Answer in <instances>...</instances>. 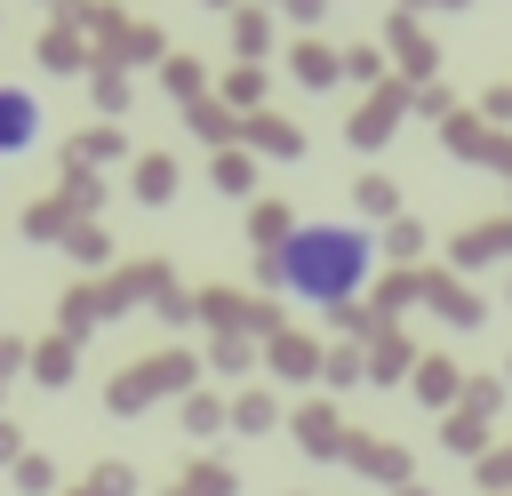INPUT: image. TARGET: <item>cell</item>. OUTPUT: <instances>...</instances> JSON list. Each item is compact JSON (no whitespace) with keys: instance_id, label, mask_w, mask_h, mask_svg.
<instances>
[{"instance_id":"7a4b0ae2","label":"cell","mask_w":512,"mask_h":496,"mask_svg":"<svg viewBox=\"0 0 512 496\" xmlns=\"http://www.w3.org/2000/svg\"><path fill=\"white\" fill-rule=\"evenodd\" d=\"M40 96L32 88H16V80H0V152H32L40 144Z\"/></svg>"},{"instance_id":"6da1fadb","label":"cell","mask_w":512,"mask_h":496,"mask_svg":"<svg viewBox=\"0 0 512 496\" xmlns=\"http://www.w3.org/2000/svg\"><path fill=\"white\" fill-rule=\"evenodd\" d=\"M368 272H376V232H368V224H344V216L296 224V232L272 248V280H280V296L320 304V312L352 304V296L368 288Z\"/></svg>"}]
</instances>
